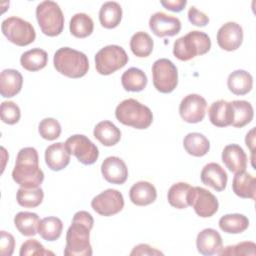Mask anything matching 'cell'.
Wrapping results in <instances>:
<instances>
[{"instance_id":"cell-1","label":"cell","mask_w":256,"mask_h":256,"mask_svg":"<svg viewBox=\"0 0 256 256\" xmlns=\"http://www.w3.org/2000/svg\"><path fill=\"white\" fill-rule=\"evenodd\" d=\"M94 219L87 211H78L74 214L72 224L66 233V256H91L90 230L93 228Z\"/></svg>"},{"instance_id":"cell-2","label":"cell","mask_w":256,"mask_h":256,"mask_svg":"<svg viewBox=\"0 0 256 256\" xmlns=\"http://www.w3.org/2000/svg\"><path fill=\"white\" fill-rule=\"evenodd\" d=\"M12 178L24 188H36L42 184L44 173L39 166L38 152L35 148L25 147L18 152Z\"/></svg>"},{"instance_id":"cell-3","label":"cell","mask_w":256,"mask_h":256,"mask_svg":"<svg viewBox=\"0 0 256 256\" xmlns=\"http://www.w3.org/2000/svg\"><path fill=\"white\" fill-rule=\"evenodd\" d=\"M55 69L62 75L69 78H81L89 70L87 56L78 50L70 47L58 49L53 57Z\"/></svg>"},{"instance_id":"cell-4","label":"cell","mask_w":256,"mask_h":256,"mask_svg":"<svg viewBox=\"0 0 256 256\" xmlns=\"http://www.w3.org/2000/svg\"><path fill=\"white\" fill-rule=\"evenodd\" d=\"M115 117L120 123L136 129H146L153 121L150 108L133 98L125 99L117 105Z\"/></svg>"},{"instance_id":"cell-5","label":"cell","mask_w":256,"mask_h":256,"mask_svg":"<svg viewBox=\"0 0 256 256\" xmlns=\"http://www.w3.org/2000/svg\"><path fill=\"white\" fill-rule=\"evenodd\" d=\"M210 48V37L202 31L193 30L174 42L173 54L181 61H188L196 56L206 54Z\"/></svg>"},{"instance_id":"cell-6","label":"cell","mask_w":256,"mask_h":256,"mask_svg":"<svg viewBox=\"0 0 256 256\" xmlns=\"http://www.w3.org/2000/svg\"><path fill=\"white\" fill-rule=\"evenodd\" d=\"M36 18L43 34L55 37L64 28V15L59 5L50 0L39 3L36 7Z\"/></svg>"},{"instance_id":"cell-7","label":"cell","mask_w":256,"mask_h":256,"mask_svg":"<svg viewBox=\"0 0 256 256\" xmlns=\"http://www.w3.org/2000/svg\"><path fill=\"white\" fill-rule=\"evenodd\" d=\"M1 30L8 41L17 46H27L34 42L36 38V32L32 24L16 16L4 19Z\"/></svg>"},{"instance_id":"cell-8","label":"cell","mask_w":256,"mask_h":256,"mask_svg":"<svg viewBox=\"0 0 256 256\" xmlns=\"http://www.w3.org/2000/svg\"><path fill=\"white\" fill-rule=\"evenodd\" d=\"M95 68L101 75H110L128 63L126 51L119 45H107L95 55Z\"/></svg>"},{"instance_id":"cell-9","label":"cell","mask_w":256,"mask_h":256,"mask_svg":"<svg viewBox=\"0 0 256 256\" xmlns=\"http://www.w3.org/2000/svg\"><path fill=\"white\" fill-rule=\"evenodd\" d=\"M153 85L161 93L172 92L178 84V70L167 58H160L152 65Z\"/></svg>"},{"instance_id":"cell-10","label":"cell","mask_w":256,"mask_h":256,"mask_svg":"<svg viewBox=\"0 0 256 256\" xmlns=\"http://www.w3.org/2000/svg\"><path fill=\"white\" fill-rule=\"evenodd\" d=\"M65 145L69 153L74 155L84 165L94 164L99 157L97 146L85 135H72L66 140Z\"/></svg>"},{"instance_id":"cell-11","label":"cell","mask_w":256,"mask_h":256,"mask_svg":"<svg viewBox=\"0 0 256 256\" xmlns=\"http://www.w3.org/2000/svg\"><path fill=\"white\" fill-rule=\"evenodd\" d=\"M188 204L202 218L213 216L219 208L217 198L210 191L199 186L191 187L188 194Z\"/></svg>"},{"instance_id":"cell-12","label":"cell","mask_w":256,"mask_h":256,"mask_svg":"<svg viewBox=\"0 0 256 256\" xmlns=\"http://www.w3.org/2000/svg\"><path fill=\"white\" fill-rule=\"evenodd\" d=\"M91 207L101 216H112L123 209L124 198L120 191L107 189L92 199Z\"/></svg>"},{"instance_id":"cell-13","label":"cell","mask_w":256,"mask_h":256,"mask_svg":"<svg viewBox=\"0 0 256 256\" xmlns=\"http://www.w3.org/2000/svg\"><path fill=\"white\" fill-rule=\"evenodd\" d=\"M207 102L199 94H189L185 96L179 105V114L187 123L201 122L206 114Z\"/></svg>"},{"instance_id":"cell-14","label":"cell","mask_w":256,"mask_h":256,"mask_svg":"<svg viewBox=\"0 0 256 256\" xmlns=\"http://www.w3.org/2000/svg\"><path fill=\"white\" fill-rule=\"evenodd\" d=\"M149 27L153 34L158 37L174 36L181 30V21L175 16L160 11L150 17Z\"/></svg>"},{"instance_id":"cell-15","label":"cell","mask_w":256,"mask_h":256,"mask_svg":"<svg viewBox=\"0 0 256 256\" xmlns=\"http://www.w3.org/2000/svg\"><path fill=\"white\" fill-rule=\"evenodd\" d=\"M216 37L220 48L226 51H234L243 42V29L238 23L230 21L218 29Z\"/></svg>"},{"instance_id":"cell-16","label":"cell","mask_w":256,"mask_h":256,"mask_svg":"<svg viewBox=\"0 0 256 256\" xmlns=\"http://www.w3.org/2000/svg\"><path fill=\"white\" fill-rule=\"evenodd\" d=\"M101 173L107 182L121 185L127 180L128 168L121 158L109 156L101 164Z\"/></svg>"},{"instance_id":"cell-17","label":"cell","mask_w":256,"mask_h":256,"mask_svg":"<svg viewBox=\"0 0 256 256\" xmlns=\"http://www.w3.org/2000/svg\"><path fill=\"white\" fill-rule=\"evenodd\" d=\"M196 247L200 254L210 256L219 254L223 248L222 237L213 228H205L200 231L196 238Z\"/></svg>"},{"instance_id":"cell-18","label":"cell","mask_w":256,"mask_h":256,"mask_svg":"<svg viewBox=\"0 0 256 256\" xmlns=\"http://www.w3.org/2000/svg\"><path fill=\"white\" fill-rule=\"evenodd\" d=\"M201 182L204 185L210 186L216 191H223L226 188L228 175L221 165L215 162L206 164L200 174Z\"/></svg>"},{"instance_id":"cell-19","label":"cell","mask_w":256,"mask_h":256,"mask_svg":"<svg viewBox=\"0 0 256 256\" xmlns=\"http://www.w3.org/2000/svg\"><path fill=\"white\" fill-rule=\"evenodd\" d=\"M222 161L233 173L244 171L247 167V155L238 144H228L222 151Z\"/></svg>"},{"instance_id":"cell-20","label":"cell","mask_w":256,"mask_h":256,"mask_svg":"<svg viewBox=\"0 0 256 256\" xmlns=\"http://www.w3.org/2000/svg\"><path fill=\"white\" fill-rule=\"evenodd\" d=\"M70 153L65 143L57 142L48 146L45 150V162L53 171H60L70 162Z\"/></svg>"},{"instance_id":"cell-21","label":"cell","mask_w":256,"mask_h":256,"mask_svg":"<svg viewBox=\"0 0 256 256\" xmlns=\"http://www.w3.org/2000/svg\"><path fill=\"white\" fill-rule=\"evenodd\" d=\"M210 122L216 127H227L233 122V108L231 102L218 100L211 104L208 110Z\"/></svg>"},{"instance_id":"cell-22","label":"cell","mask_w":256,"mask_h":256,"mask_svg":"<svg viewBox=\"0 0 256 256\" xmlns=\"http://www.w3.org/2000/svg\"><path fill=\"white\" fill-rule=\"evenodd\" d=\"M23 77L18 70L4 69L0 75V93L4 98L17 95L22 88Z\"/></svg>"},{"instance_id":"cell-23","label":"cell","mask_w":256,"mask_h":256,"mask_svg":"<svg viewBox=\"0 0 256 256\" xmlns=\"http://www.w3.org/2000/svg\"><path fill=\"white\" fill-rule=\"evenodd\" d=\"M129 197L133 204L137 206H146L152 204L156 200L157 191L155 186L150 182L138 181L130 188Z\"/></svg>"},{"instance_id":"cell-24","label":"cell","mask_w":256,"mask_h":256,"mask_svg":"<svg viewBox=\"0 0 256 256\" xmlns=\"http://www.w3.org/2000/svg\"><path fill=\"white\" fill-rule=\"evenodd\" d=\"M232 190L240 198L255 200L256 179L250 173L244 171L235 173L232 181Z\"/></svg>"},{"instance_id":"cell-25","label":"cell","mask_w":256,"mask_h":256,"mask_svg":"<svg viewBox=\"0 0 256 256\" xmlns=\"http://www.w3.org/2000/svg\"><path fill=\"white\" fill-rule=\"evenodd\" d=\"M94 137L104 146L116 145L121 139V131L111 121L104 120L99 122L93 130Z\"/></svg>"},{"instance_id":"cell-26","label":"cell","mask_w":256,"mask_h":256,"mask_svg":"<svg viewBox=\"0 0 256 256\" xmlns=\"http://www.w3.org/2000/svg\"><path fill=\"white\" fill-rule=\"evenodd\" d=\"M227 86L233 94L245 95L250 92L253 87V77L245 70H235L229 74Z\"/></svg>"},{"instance_id":"cell-27","label":"cell","mask_w":256,"mask_h":256,"mask_svg":"<svg viewBox=\"0 0 256 256\" xmlns=\"http://www.w3.org/2000/svg\"><path fill=\"white\" fill-rule=\"evenodd\" d=\"M122 19V8L115 1H108L102 4L99 10L100 24L107 29H112L120 24Z\"/></svg>"},{"instance_id":"cell-28","label":"cell","mask_w":256,"mask_h":256,"mask_svg":"<svg viewBox=\"0 0 256 256\" xmlns=\"http://www.w3.org/2000/svg\"><path fill=\"white\" fill-rule=\"evenodd\" d=\"M183 146L186 152L195 157H202L210 149L209 140L201 133H188L183 139Z\"/></svg>"},{"instance_id":"cell-29","label":"cell","mask_w":256,"mask_h":256,"mask_svg":"<svg viewBox=\"0 0 256 256\" xmlns=\"http://www.w3.org/2000/svg\"><path fill=\"white\" fill-rule=\"evenodd\" d=\"M48 62V54L45 50L40 48H33L24 52L20 57L21 66L31 72L43 69Z\"/></svg>"},{"instance_id":"cell-30","label":"cell","mask_w":256,"mask_h":256,"mask_svg":"<svg viewBox=\"0 0 256 256\" xmlns=\"http://www.w3.org/2000/svg\"><path fill=\"white\" fill-rule=\"evenodd\" d=\"M148 79L146 74L139 68L131 67L121 76V83L126 91L140 92L147 85Z\"/></svg>"},{"instance_id":"cell-31","label":"cell","mask_w":256,"mask_h":256,"mask_svg":"<svg viewBox=\"0 0 256 256\" xmlns=\"http://www.w3.org/2000/svg\"><path fill=\"white\" fill-rule=\"evenodd\" d=\"M39 223V216L33 212H19L14 217V225L16 229L24 236L36 235L38 233Z\"/></svg>"},{"instance_id":"cell-32","label":"cell","mask_w":256,"mask_h":256,"mask_svg":"<svg viewBox=\"0 0 256 256\" xmlns=\"http://www.w3.org/2000/svg\"><path fill=\"white\" fill-rule=\"evenodd\" d=\"M249 226L248 218L239 213L226 214L219 219L220 229L228 234H239L244 232Z\"/></svg>"},{"instance_id":"cell-33","label":"cell","mask_w":256,"mask_h":256,"mask_svg":"<svg viewBox=\"0 0 256 256\" xmlns=\"http://www.w3.org/2000/svg\"><path fill=\"white\" fill-rule=\"evenodd\" d=\"M69 29L73 36L77 38H86L92 34L94 23L92 18L86 13H76L70 20Z\"/></svg>"},{"instance_id":"cell-34","label":"cell","mask_w":256,"mask_h":256,"mask_svg":"<svg viewBox=\"0 0 256 256\" xmlns=\"http://www.w3.org/2000/svg\"><path fill=\"white\" fill-rule=\"evenodd\" d=\"M233 108L232 126L242 128L250 123L254 116V111L251 103L245 100H234L231 102Z\"/></svg>"},{"instance_id":"cell-35","label":"cell","mask_w":256,"mask_h":256,"mask_svg":"<svg viewBox=\"0 0 256 256\" xmlns=\"http://www.w3.org/2000/svg\"><path fill=\"white\" fill-rule=\"evenodd\" d=\"M192 186L186 182H178L173 184L167 193L169 204L177 209H185L189 206L188 194Z\"/></svg>"},{"instance_id":"cell-36","label":"cell","mask_w":256,"mask_h":256,"mask_svg":"<svg viewBox=\"0 0 256 256\" xmlns=\"http://www.w3.org/2000/svg\"><path fill=\"white\" fill-rule=\"evenodd\" d=\"M154 42L151 36L143 31L136 32L130 39V48L132 53L140 58L149 56L153 51Z\"/></svg>"},{"instance_id":"cell-37","label":"cell","mask_w":256,"mask_h":256,"mask_svg":"<svg viewBox=\"0 0 256 256\" xmlns=\"http://www.w3.org/2000/svg\"><path fill=\"white\" fill-rule=\"evenodd\" d=\"M63 223L62 221L54 216L45 217L40 220L38 226V233L46 241L57 240L62 233Z\"/></svg>"},{"instance_id":"cell-38","label":"cell","mask_w":256,"mask_h":256,"mask_svg":"<svg viewBox=\"0 0 256 256\" xmlns=\"http://www.w3.org/2000/svg\"><path fill=\"white\" fill-rule=\"evenodd\" d=\"M44 198V192L40 187L24 188L20 187L16 194L17 202L25 208H35L39 206Z\"/></svg>"},{"instance_id":"cell-39","label":"cell","mask_w":256,"mask_h":256,"mask_svg":"<svg viewBox=\"0 0 256 256\" xmlns=\"http://www.w3.org/2000/svg\"><path fill=\"white\" fill-rule=\"evenodd\" d=\"M38 132L40 136L49 141L56 140L61 134V125L55 118H44L41 120L38 126Z\"/></svg>"},{"instance_id":"cell-40","label":"cell","mask_w":256,"mask_h":256,"mask_svg":"<svg viewBox=\"0 0 256 256\" xmlns=\"http://www.w3.org/2000/svg\"><path fill=\"white\" fill-rule=\"evenodd\" d=\"M1 120L9 125L16 124L21 117L19 106L13 101H3L0 106Z\"/></svg>"},{"instance_id":"cell-41","label":"cell","mask_w":256,"mask_h":256,"mask_svg":"<svg viewBox=\"0 0 256 256\" xmlns=\"http://www.w3.org/2000/svg\"><path fill=\"white\" fill-rule=\"evenodd\" d=\"M256 254V244L251 241L240 242L235 245H230L221 249L218 255H251Z\"/></svg>"},{"instance_id":"cell-42","label":"cell","mask_w":256,"mask_h":256,"mask_svg":"<svg viewBox=\"0 0 256 256\" xmlns=\"http://www.w3.org/2000/svg\"><path fill=\"white\" fill-rule=\"evenodd\" d=\"M20 256H28V255H51L53 256L54 253L45 249V247L36 239H28L26 240L20 247Z\"/></svg>"},{"instance_id":"cell-43","label":"cell","mask_w":256,"mask_h":256,"mask_svg":"<svg viewBox=\"0 0 256 256\" xmlns=\"http://www.w3.org/2000/svg\"><path fill=\"white\" fill-rule=\"evenodd\" d=\"M188 20L195 26L204 27L209 23V17L195 6H191L188 10Z\"/></svg>"},{"instance_id":"cell-44","label":"cell","mask_w":256,"mask_h":256,"mask_svg":"<svg viewBox=\"0 0 256 256\" xmlns=\"http://www.w3.org/2000/svg\"><path fill=\"white\" fill-rule=\"evenodd\" d=\"M14 247H15V239L13 235L6 231H1V240H0L1 255L11 256L14 252Z\"/></svg>"},{"instance_id":"cell-45","label":"cell","mask_w":256,"mask_h":256,"mask_svg":"<svg viewBox=\"0 0 256 256\" xmlns=\"http://www.w3.org/2000/svg\"><path fill=\"white\" fill-rule=\"evenodd\" d=\"M130 255H163V253L148 244H139L133 248Z\"/></svg>"},{"instance_id":"cell-46","label":"cell","mask_w":256,"mask_h":256,"mask_svg":"<svg viewBox=\"0 0 256 256\" xmlns=\"http://www.w3.org/2000/svg\"><path fill=\"white\" fill-rule=\"evenodd\" d=\"M160 3L167 10H170L173 12H180L186 6L187 1L186 0H166V1L162 0L160 1Z\"/></svg>"},{"instance_id":"cell-47","label":"cell","mask_w":256,"mask_h":256,"mask_svg":"<svg viewBox=\"0 0 256 256\" xmlns=\"http://www.w3.org/2000/svg\"><path fill=\"white\" fill-rule=\"evenodd\" d=\"M255 129L252 128L246 135V138H245V143L247 145V147L250 148V151L252 153V165L254 167V164H253V159H254V144H255Z\"/></svg>"}]
</instances>
